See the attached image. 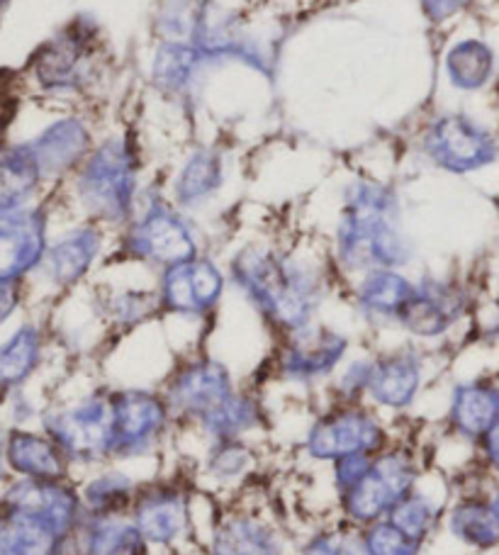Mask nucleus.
I'll list each match as a JSON object with an SVG mask.
<instances>
[{
  "mask_svg": "<svg viewBox=\"0 0 499 555\" xmlns=\"http://www.w3.org/2000/svg\"><path fill=\"white\" fill-rule=\"evenodd\" d=\"M207 62V56L191 42L171 39L156 49L152 62L154 83L166 93H183L191 88L200 68Z\"/></svg>",
  "mask_w": 499,
  "mask_h": 555,
  "instance_id": "nucleus-30",
  "label": "nucleus"
},
{
  "mask_svg": "<svg viewBox=\"0 0 499 555\" xmlns=\"http://www.w3.org/2000/svg\"><path fill=\"white\" fill-rule=\"evenodd\" d=\"M497 383H499V378H497Z\"/></svg>",
  "mask_w": 499,
  "mask_h": 555,
  "instance_id": "nucleus-45",
  "label": "nucleus"
},
{
  "mask_svg": "<svg viewBox=\"0 0 499 555\" xmlns=\"http://www.w3.org/2000/svg\"><path fill=\"white\" fill-rule=\"evenodd\" d=\"M76 546L81 555H129L149 548L129 517H91V514H84L78 524Z\"/></svg>",
  "mask_w": 499,
  "mask_h": 555,
  "instance_id": "nucleus-26",
  "label": "nucleus"
},
{
  "mask_svg": "<svg viewBox=\"0 0 499 555\" xmlns=\"http://www.w3.org/2000/svg\"><path fill=\"white\" fill-rule=\"evenodd\" d=\"M123 249L129 259L158 266L164 271L197 259L193 227L164 201L149 203L142 212H135L125 232Z\"/></svg>",
  "mask_w": 499,
  "mask_h": 555,
  "instance_id": "nucleus-8",
  "label": "nucleus"
},
{
  "mask_svg": "<svg viewBox=\"0 0 499 555\" xmlns=\"http://www.w3.org/2000/svg\"><path fill=\"white\" fill-rule=\"evenodd\" d=\"M209 555H285V548L271 521L252 512H234L215 524Z\"/></svg>",
  "mask_w": 499,
  "mask_h": 555,
  "instance_id": "nucleus-19",
  "label": "nucleus"
},
{
  "mask_svg": "<svg viewBox=\"0 0 499 555\" xmlns=\"http://www.w3.org/2000/svg\"><path fill=\"white\" fill-rule=\"evenodd\" d=\"M17 305V291H15V283L8 285V283H0V324H3L10 314H13Z\"/></svg>",
  "mask_w": 499,
  "mask_h": 555,
  "instance_id": "nucleus-41",
  "label": "nucleus"
},
{
  "mask_svg": "<svg viewBox=\"0 0 499 555\" xmlns=\"http://www.w3.org/2000/svg\"><path fill=\"white\" fill-rule=\"evenodd\" d=\"M110 322L117 326H137L144 320H149L156 310H162L158 305V293H144V291H125L115 293L110 297L107 305Z\"/></svg>",
  "mask_w": 499,
  "mask_h": 555,
  "instance_id": "nucleus-35",
  "label": "nucleus"
},
{
  "mask_svg": "<svg viewBox=\"0 0 499 555\" xmlns=\"http://www.w3.org/2000/svg\"><path fill=\"white\" fill-rule=\"evenodd\" d=\"M497 56L483 39H461L446 54V76L458 91L475 93L492 81Z\"/></svg>",
  "mask_w": 499,
  "mask_h": 555,
  "instance_id": "nucleus-28",
  "label": "nucleus"
},
{
  "mask_svg": "<svg viewBox=\"0 0 499 555\" xmlns=\"http://www.w3.org/2000/svg\"><path fill=\"white\" fill-rule=\"evenodd\" d=\"M139 480L119 468H105L86 482L81 492L84 514L91 517H127L137 498Z\"/></svg>",
  "mask_w": 499,
  "mask_h": 555,
  "instance_id": "nucleus-27",
  "label": "nucleus"
},
{
  "mask_svg": "<svg viewBox=\"0 0 499 555\" xmlns=\"http://www.w3.org/2000/svg\"><path fill=\"white\" fill-rule=\"evenodd\" d=\"M256 465V451L248 439L209 441L203 459V478L217 488H234L252 475Z\"/></svg>",
  "mask_w": 499,
  "mask_h": 555,
  "instance_id": "nucleus-32",
  "label": "nucleus"
},
{
  "mask_svg": "<svg viewBox=\"0 0 499 555\" xmlns=\"http://www.w3.org/2000/svg\"><path fill=\"white\" fill-rule=\"evenodd\" d=\"M446 512V500H438L436 494L417 488L407 494L402 502H397L393 512L387 514V521L397 527L402 533H407L409 539H414L419 543H426L432 539V533L436 531L438 524L444 519Z\"/></svg>",
  "mask_w": 499,
  "mask_h": 555,
  "instance_id": "nucleus-33",
  "label": "nucleus"
},
{
  "mask_svg": "<svg viewBox=\"0 0 499 555\" xmlns=\"http://www.w3.org/2000/svg\"><path fill=\"white\" fill-rule=\"evenodd\" d=\"M417 283L397 269H373L363 273L356 287V302L361 310L383 322H399L405 307L414 297Z\"/></svg>",
  "mask_w": 499,
  "mask_h": 555,
  "instance_id": "nucleus-24",
  "label": "nucleus"
},
{
  "mask_svg": "<svg viewBox=\"0 0 499 555\" xmlns=\"http://www.w3.org/2000/svg\"><path fill=\"white\" fill-rule=\"evenodd\" d=\"M481 463L485 465V473L499 478V424H495L490 431L485 434V439L475 446Z\"/></svg>",
  "mask_w": 499,
  "mask_h": 555,
  "instance_id": "nucleus-38",
  "label": "nucleus"
},
{
  "mask_svg": "<svg viewBox=\"0 0 499 555\" xmlns=\"http://www.w3.org/2000/svg\"><path fill=\"white\" fill-rule=\"evenodd\" d=\"M232 281L278 332L295 334L312 324L322 283L312 269L264 246H246L229 263Z\"/></svg>",
  "mask_w": 499,
  "mask_h": 555,
  "instance_id": "nucleus-1",
  "label": "nucleus"
},
{
  "mask_svg": "<svg viewBox=\"0 0 499 555\" xmlns=\"http://www.w3.org/2000/svg\"><path fill=\"white\" fill-rule=\"evenodd\" d=\"M222 181L225 173L219 156L215 152H195L174 181V201L185 210H193V207L209 201Z\"/></svg>",
  "mask_w": 499,
  "mask_h": 555,
  "instance_id": "nucleus-31",
  "label": "nucleus"
},
{
  "mask_svg": "<svg viewBox=\"0 0 499 555\" xmlns=\"http://www.w3.org/2000/svg\"><path fill=\"white\" fill-rule=\"evenodd\" d=\"M78 197L95 220L129 222L137 212V156L123 137H110L86 156L76 178Z\"/></svg>",
  "mask_w": 499,
  "mask_h": 555,
  "instance_id": "nucleus-4",
  "label": "nucleus"
},
{
  "mask_svg": "<svg viewBox=\"0 0 499 555\" xmlns=\"http://www.w3.org/2000/svg\"><path fill=\"white\" fill-rule=\"evenodd\" d=\"M110 410H113V453H110L113 463L146 459L176 426L162 390H110Z\"/></svg>",
  "mask_w": 499,
  "mask_h": 555,
  "instance_id": "nucleus-6",
  "label": "nucleus"
},
{
  "mask_svg": "<svg viewBox=\"0 0 499 555\" xmlns=\"http://www.w3.org/2000/svg\"><path fill=\"white\" fill-rule=\"evenodd\" d=\"M76 531L35 512L3 507L0 514V555H59Z\"/></svg>",
  "mask_w": 499,
  "mask_h": 555,
  "instance_id": "nucleus-18",
  "label": "nucleus"
},
{
  "mask_svg": "<svg viewBox=\"0 0 499 555\" xmlns=\"http://www.w3.org/2000/svg\"><path fill=\"white\" fill-rule=\"evenodd\" d=\"M424 152L442 171L456 176L477 173L499 162V137L471 115L451 113L428 127Z\"/></svg>",
  "mask_w": 499,
  "mask_h": 555,
  "instance_id": "nucleus-10",
  "label": "nucleus"
},
{
  "mask_svg": "<svg viewBox=\"0 0 499 555\" xmlns=\"http://www.w3.org/2000/svg\"><path fill=\"white\" fill-rule=\"evenodd\" d=\"M47 220L39 210L0 212V283L13 285L17 278L44 259Z\"/></svg>",
  "mask_w": 499,
  "mask_h": 555,
  "instance_id": "nucleus-15",
  "label": "nucleus"
},
{
  "mask_svg": "<svg viewBox=\"0 0 499 555\" xmlns=\"http://www.w3.org/2000/svg\"><path fill=\"white\" fill-rule=\"evenodd\" d=\"M44 431L72 463H113V410L110 390L86 395L76 404L44 416Z\"/></svg>",
  "mask_w": 499,
  "mask_h": 555,
  "instance_id": "nucleus-7",
  "label": "nucleus"
},
{
  "mask_svg": "<svg viewBox=\"0 0 499 555\" xmlns=\"http://www.w3.org/2000/svg\"><path fill=\"white\" fill-rule=\"evenodd\" d=\"M446 424L456 439L481 443L485 434L499 424V383L490 378L458 383L448 398Z\"/></svg>",
  "mask_w": 499,
  "mask_h": 555,
  "instance_id": "nucleus-17",
  "label": "nucleus"
},
{
  "mask_svg": "<svg viewBox=\"0 0 499 555\" xmlns=\"http://www.w3.org/2000/svg\"><path fill=\"white\" fill-rule=\"evenodd\" d=\"M127 517L146 546H174L193 527V498L174 478L149 480L139 485Z\"/></svg>",
  "mask_w": 499,
  "mask_h": 555,
  "instance_id": "nucleus-11",
  "label": "nucleus"
},
{
  "mask_svg": "<svg viewBox=\"0 0 499 555\" xmlns=\"http://www.w3.org/2000/svg\"><path fill=\"white\" fill-rule=\"evenodd\" d=\"M338 537H342V533L334 531L315 533L303 548V555H338Z\"/></svg>",
  "mask_w": 499,
  "mask_h": 555,
  "instance_id": "nucleus-40",
  "label": "nucleus"
},
{
  "mask_svg": "<svg viewBox=\"0 0 499 555\" xmlns=\"http://www.w3.org/2000/svg\"><path fill=\"white\" fill-rule=\"evenodd\" d=\"M39 178L42 168L27 144L0 149V212L17 210L35 193Z\"/></svg>",
  "mask_w": 499,
  "mask_h": 555,
  "instance_id": "nucleus-29",
  "label": "nucleus"
},
{
  "mask_svg": "<svg viewBox=\"0 0 499 555\" xmlns=\"http://www.w3.org/2000/svg\"><path fill=\"white\" fill-rule=\"evenodd\" d=\"M29 152L35 154L42 176H59L86 158L88 146H91V134L86 125L76 117H66L39 134L27 144Z\"/></svg>",
  "mask_w": 499,
  "mask_h": 555,
  "instance_id": "nucleus-23",
  "label": "nucleus"
},
{
  "mask_svg": "<svg viewBox=\"0 0 499 555\" xmlns=\"http://www.w3.org/2000/svg\"><path fill=\"white\" fill-rule=\"evenodd\" d=\"M490 502H492V509H495V514L499 517V482H497V488L490 492Z\"/></svg>",
  "mask_w": 499,
  "mask_h": 555,
  "instance_id": "nucleus-42",
  "label": "nucleus"
},
{
  "mask_svg": "<svg viewBox=\"0 0 499 555\" xmlns=\"http://www.w3.org/2000/svg\"><path fill=\"white\" fill-rule=\"evenodd\" d=\"M391 443V429L368 402H334L305 434V453L309 461L319 463H336L363 453L375 455Z\"/></svg>",
  "mask_w": 499,
  "mask_h": 555,
  "instance_id": "nucleus-5",
  "label": "nucleus"
},
{
  "mask_svg": "<svg viewBox=\"0 0 499 555\" xmlns=\"http://www.w3.org/2000/svg\"><path fill=\"white\" fill-rule=\"evenodd\" d=\"M424 385V361L412 351L378 356L371 365L366 402L375 410L402 412L412 408Z\"/></svg>",
  "mask_w": 499,
  "mask_h": 555,
  "instance_id": "nucleus-16",
  "label": "nucleus"
},
{
  "mask_svg": "<svg viewBox=\"0 0 499 555\" xmlns=\"http://www.w3.org/2000/svg\"><path fill=\"white\" fill-rule=\"evenodd\" d=\"M100 246H103V234H100L98 227H81V230L62 236L44 254L47 271L52 275V281L64 287L81 281L98 259Z\"/></svg>",
  "mask_w": 499,
  "mask_h": 555,
  "instance_id": "nucleus-25",
  "label": "nucleus"
},
{
  "mask_svg": "<svg viewBox=\"0 0 499 555\" xmlns=\"http://www.w3.org/2000/svg\"><path fill=\"white\" fill-rule=\"evenodd\" d=\"M42 339L35 326H23L13 334V339L0 346V390H10L27 380V375L37 369Z\"/></svg>",
  "mask_w": 499,
  "mask_h": 555,
  "instance_id": "nucleus-34",
  "label": "nucleus"
},
{
  "mask_svg": "<svg viewBox=\"0 0 499 555\" xmlns=\"http://www.w3.org/2000/svg\"><path fill=\"white\" fill-rule=\"evenodd\" d=\"M446 529L458 543H463L468 548H499V517L492 509L490 494L463 492L446 509Z\"/></svg>",
  "mask_w": 499,
  "mask_h": 555,
  "instance_id": "nucleus-21",
  "label": "nucleus"
},
{
  "mask_svg": "<svg viewBox=\"0 0 499 555\" xmlns=\"http://www.w3.org/2000/svg\"><path fill=\"white\" fill-rule=\"evenodd\" d=\"M497 302H499V295H497Z\"/></svg>",
  "mask_w": 499,
  "mask_h": 555,
  "instance_id": "nucleus-44",
  "label": "nucleus"
},
{
  "mask_svg": "<svg viewBox=\"0 0 499 555\" xmlns=\"http://www.w3.org/2000/svg\"><path fill=\"white\" fill-rule=\"evenodd\" d=\"M363 537L371 555H422L426 546V543L409 539L407 533L393 527L387 519H381L371 524V527H366Z\"/></svg>",
  "mask_w": 499,
  "mask_h": 555,
  "instance_id": "nucleus-36",
  "label": "nucleus"
},
{
  "mask_svg": "<svg viewBox=\"0 0 499 555\" xmlns=\"http://www.w3.org/2000/svg\"><path fill=\"white\" fill-rule=\"evenodd\" d=\"M422 470H419L417 453L407 443H391L385 451L375 453L366 473L351 488L336 494L338 509L344 519L358 529L385 519L397 502L412 492Z\"/></svg>",
  "mask_w": 499,
  "mask_h": 555,
  "instance_id": "nucleus-3",
  "label": "nucleus"
},
{
  "mask_svg": "<svg viewBox=\"0 0 499 555\" xmlns=\"http://www.w3.org/2000/svg\"><path fill=\"white\" fill-rule=\"evenodd\" d=\"M412 256L399 227L397 195L381 183L358 181L346 191L336 230V259L351 273L402 269Z\"/></svg>",
  "mask_w": 499,
  "mask_h": 555,
  "instance_id": "nucleus-2",
  "label": "nucleus"
},
{
  "mask_svg": "<svg viewBox=\"0 0 499 555\" xmlns=\"http://www.w3.org/2000/svg\"><path fill=\"white\" fill-rule=\"evenodd\" d=\"M91 33L81 25L68 27L64 35L52 39L37 56V78L52 91H68L81 83L84 62L88 54Z\"/></svg>",
  "mask_w": 499,
  "mask_h": 555,
  "instance_id": "nucleus-20",
  "label": "nucleus"
},
{
  "mask_svg": "<svg viewBox=\"0 0 499 555\" xmlns=\"http://www.w3.org/2000/svg\"><path fill=\"white\" fill-rule=\"evenodd\" d=\"M468 295L463 287L446 281L417 283L414 297L399 317V326L419 339H438L463 320Z\"/></svg>",
  "mask_w": 499,
  "mask_h": 555,
  "instance_id": "nucleus-14",
  "label": "nucleus"
},
{
  "mask_svg": "<svg viewBox=\"0 0 499 555\" xmlns=\"http://www.w3.org/2000/svg\"><path fill=\"white\" fill-rule=\"evenodd\" d=\"M8 463L27 480H66L72 461L59 449L54 439L44 434L13 431L5 446Z\"/></svg>",
  "mask_w": 499,
  "mask_h": 555,
  "instance_id": "nucleus-22",
  "label": "nucleus"
},
{
  "mask_svg": "<svg viewBox=\"0 0 499 555\" xmlns=\"http://www.w3.org/2000/svg\"><path fill=\"white\" fill-rule=\"evenodd\" d=\"M471 3L473 0H422V10L432 23H444V20H451L458 13H463Z\"/></svg>",
  "mask_w": 499,
  "mask_h": 555,
  "instance_id": "nucleus-37",
  "label": "nucleus"
},
{
  "mask_svg": "<svg viewBox=\"0 0 499 555\" xmlns=\"http://www.w3.org/2000/svg\"><path fill=\"white\" fill-rule=\"evenodd\" d=\"M5 3V0H0V5H3Z\"/></svg>",
  "mask_w": 499,
  "mask_h": 555,
  "instance_id": "nucleus-43",
  "label": "nucleus"
},
{
  "mask_svg": "<svg viewBox=\"0 0 499 555\" xmlns=\"http://www.w3.org/2000/svg\"><path fill=\"white\" fill-rule=\"evenodd\" d=\"M348 339L327 326L309 324L305 330L287 334L281 353L276 359L278 375L293 385H315L332 378L344 363Z\"/></svg>",
  "mask_w": 499,
  "mask_h": 555,
  "instance_id": "nucleus-12",
  "label": "nucleus"
},
{
  "mask_svg": "<svg viewBox=\"0 0 499 555\" xmlns=\"http://www.w3.org/2000/svg\"><path fill=\"white\" fill-rule=\"evenodd\" d=\"M162 310L181 317H205L222 300L225 275L213 261L193 259L171 266L162 273L158 285Z\"/></svg>",
  "mask_w": 499,
  "mask_h": 555,
  "instance_id": "nucleus-13",
  "label": "nucleus"
},
{
  "mask_svg": "<svg viewBox=\"0 0 499 555\" xmlns=\"http://www.w3.org/2000/svg\"><path fill=\"white\" fill-rule=\"evenodd\" d=\"M164 398L176 424L197 426L217 414L239 392L232 373L215 359H191L164 383Z\"/></svg>",
  "mask_w": 499,
  "mask_h": 555,
  "instance_id": "nucleus-9",
  "label": "nucleus"
},
{
  "mask_svg": "<svg viewBox=\"0 0 499 555\" xmlns=\"http://www.w3.org/2000/svg\"><path fill=\"white\" fill-rule=\"evenodd\" d=\"M338 555H371L366 546V537H363V529L358 527H348V531H342V537H338Z\"/></svg>",
  "mask_w": 499,
  "mask_h": 555,
  "instance_id": "nucleus-39",
  "label": "nucleus"
}]
</instances>
